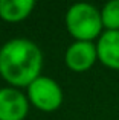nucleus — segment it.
Wrapping results in <instances>:
<instances>
[{
	"instance_id": "obj_6",
	"label": "nucleus",
	"mask_w": 119,
	"mask_h": 120,
	"mask_svg": "<svg viewBox=\"0 0 119 120\" xmlns=\"http://www.w3.org/2000/svg\"><path fill=\"white\" fill-rule=\"evenodd\" d=\"M98 61L105 67L119 70V30H105L96 43Z\"/></svg>"
},
{
	"instance_id": "obj_7",
	"label": "nucleus",
	"mask_w": 119,
	"mask_h": 120,
	"mask_svg": "<svg viewBox=\"0 0 119 120\" xmlns=\"http://www.w3.org/2000/svg\"><path fill=\"white\" fill-rule=\"evenodd\" d=\"M34 0H0V18L5 21H21L32 12Z\"/></svg>"
},
{
	"instance_id": "obj_5",
	"label": "nucleus",
	"mask_w": 119,
	"mask_h": 120,
	"mask_svg": "<svg viewBox=\"0 0 119 120\" xmlns=\"http://www.w3.org/2000/svg\"><path fill=\"white\" fill-rule=\"evenodd\" d=\"M28 99L11 87L0 90V120H23L28 114Z\"/></svg>"
},
{
	"instance_id": "obj_4",
	"label": "nucleus",
	"mask_w": 119,
	"mask_h": 120,
	"mask_svg": "<svg viewBox=\"0 0 119 120\" xmlns=\"http://www.w3.org/2000/svg\"><path fill=\"white\" fill-rule=\"evenodd\" d=\"M64 61L70 70L86 71L98 61V50L93 41H75L67 47Z\"/></svg>"
},
{
	"instance_id": "obj_8",
	"label": "nucleus",
	"mask_w": 119,
	"mask_h": 120,
	"mask_svg": "<svg viewBox=\"0 0 119 120\" xmlns=\"http://www.w3.org/2000/svg\"><path fill=\"white\" fill-rule=\"evenodd\" d=\"M101 18L105 30H119V0L105 3L101 9Z\"/></svg>"
},
{
	"instance_id": "obj_2",
	"label": "nucleus",
	"mask_w": 119,
	"mask_h": 120,
	"mask_svg": "<svg viewBox=\"0 0 119 120\" xmlns=\"http://www.w3.org/2000/svg\"><path fill=\"white\" fill-rule=\"evenodd\" d=\"M66 26L76 41H93L102 35L101 11L90 3H75L66 12Z\"/></svg>"
},
{
	"instance_id": "obj_3",
	"label": "nucleus",
	"mask_w": 119,
	"mask_h": 120,
	"mask_svg": "<svg viewBox=\"0 0 119 120\" xmlns=\"http://www.w3.org/2000/svg\"><path fill=\"white\" fill-rule=\"evenodd\" d=\"M28 97L38 109L55 111L63 103V90L52 78L38 76L28 87Z\"/></svg>"
},
{
	"instance_id": "obj_1",
	"label": "nucleus",
	"mask_w": 119,
	"mask_h": 120,
	"mask_svg": "<svg viewBox=\"0 0 119 120\" xmlns=\"http://www.w3.org/2000/svg\"><path fill=\"white\" fill-rule=\"evenodd\" d=\"M43 67V53L26 38L9 40L0 47V76L15 87H29Z\"/></svg>"
}]
</instances>
